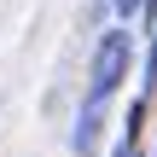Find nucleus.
I'll list each match as a JSON object with an SVG mask.
<instances>
[{"label": "nucleus", "instance_id": "nucleus-1", "mask_svg": "<svg viewBox=\"0 0 157 157\" xmlns=\"http://www.w3.org/2000/svg\"><path fill=\"white\" fill-rule=\"evenodd\" d=\"M122 70H128V35L111 29V35L99 41V52H93V93L111 99V87L122 82Z\"/></svg>", "mask_w": 157, "mask_h": 157}, {"label": "nucleus", "instance_id": "nucleus-2", "mask_svg": "<svg viewBox=\"0 0 157 157\" xmlns=\"http://www.w3.org/2000/svg\"><path fill=\"white\" fill-rule=\"evenodd\" d=\"M99 128H105V99H99V93H87L82 122H76V151H82V157H93V151H99Z\"/></svg>", "mask_w": 157, "mask_h": 157}, {"label": "nucleus", "instance_id": "nucleus-3", "mask_svg": "<svg viewBox=\"0 0 157 157\" xmlns=\"http://www.w3.org/2000/svg\"><path fill=\"white\" fill-rule=\"evenodd\" d=\"M140 6H146V17H157V0H140Z\"/></svg>", "mask_w": 157, "mask_h": 157}]
</instances>
